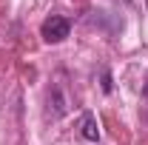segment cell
<instances>
[{
  "label": "cell",
  "mask_w": 148,
  "mask_h": 145,
  "mask_svg": "<svg viewBox=\"0 0 148 145\" xmlns=\"http://www.w3.org/2000/svg\"><path fill=\"white\" fill-rule=\"evenodd\" d=\"M71 31V23L66 17H60V14H51V17L43 20V26H40V34L46 43H63L66 37Z\"/></svg>",
  "instance_id": "6da1fadb"
},
{
  "label": "cell",
  "mask_w": 148,
  "mask_h": 145,
  "mask_svg": "<svg viewBox=\"0 0 148 145\" xmlns=\"http://www.w3.org/2000/svg\"><path fill=\"white\" fill-rule=\"evenodd\" d=\"M80 134H83V140H88V142H97V140H100L97 120H94L91 114H83V117H80Z\"/></svg>",
  "instance_id": "7a4b0ae2"
},
{
  "label": "cell",
  "mask_w": 148,
  "mask_h": 145,
  "mask_svg": "<svg viewBox=\"0 0 148 145\" xmlns=\"http://www.w3.org/2000/svg\"><path fill=\"white\" fill-rule=\"evenodd\" d=\"M145 6H148V0H145Z\"/></svg>",
  "instance_id": "3957f363"
}]
</instances>
